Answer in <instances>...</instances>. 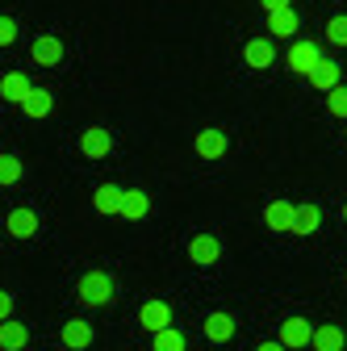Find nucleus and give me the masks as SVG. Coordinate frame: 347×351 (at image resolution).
Here are the masks:
<instances>
[{
  "label": "nucleus",
  "instance_id": "obj_5",
  "mask_svg": "<svg viewBox=\"0 0 347 351\" xmlns=\"http://www.w3.org/2000/svg\"><path fill=\"white\" fill-rule=\"evenodd\" d=\"M264 222H268V230H276V234H293L297 205H293V201H272V205L264 209Z\"/></svg>",
  "mask_w": 347,
  "mask_h": 351
},
{
  "label": "nucleus",
  "instance_id": "obj_23",
  "mask_svg": "<svg viewBox=\"0 0 347 351\" xmlns=\"http://www.w3.org/2000/svg\"><path fill=\"white\" fill-rule=\"evenodd\" d=\"M21 171H25V167H21L17 155H0V184H5V189L21 180Z\"/></svg>",
  "mask_w": 347,
  "mask_h": 351
},
{
  "label": "nucleus",
  "instance_id": "obj_31",
  "mask_svg": "<svg viewBox=\"0 0 347 351\" xmlns=\"http://www.w3.org/2000/svg\"><path fill=\"white\" fill-rule=\"evenodd\" d=\"M343 222H347V205H343Z\"/></svg>",
  "mask_w": 347,
  "mask_h": 351
},
{
  "label": "nucleus",
  "instance_id": "obj_15",
  "mask_svg": "<svg viewBox=\"0 0 347 351\" xmlns=\"http://www.w3.org/2000/svg\"><path fill=\"white\" fill-rule=\"evenodd\" d=\"M147 213H151V197H147L143 189L121 193V217H130V222H143Z\"/></svg>",
  "mask_w": 347,
  "mask_h": 351
},
{
  "label": "nucleus",
  "instance_id": "obj_30",
  "mask_svg": "<svg viewBox=\"0 0 347 351\" xmlns=\"http://www.w3.org/2000/svg\"><path fill=\"white\" fill-rule=\"evenodd\" d=\"M255 351H285V347H280V343H259Z\"/></svg>",
  "mask_w": 347,
  "mask_h": 351
},
{
  "label": "nucleus",
  "instance_id": "obj_26",
  "mask_svg": "<svg viewBox=\"0 0 347 351\" xmlns=\"http://www.w3.org/2000/svg\"><path fill=\"white\" fill-rule=\"evenodd\" d=\"M331 113H335V117H347V84L331 88Z\"/></svg>",
  "mask_w": 347,
  "mask_h": 351
},
{
  "label": "nucleus",
  "instance_id": "obj_7",
  "mask_svg": "<svg viewBox=\"0 0 347 351\" xmlns=\"http://www.w3.org/2000/svg\"><path fill=\"white\" fill-rule=\"evenodd\" d=\"M139 322H143L151 335L167 330V326H171V305H167V301H147L143 310H139Z\"/></svg>",
  "mask_w": 347,
  "mask_h": 351
},
{
  "label": "nucleus",
  "instance_id": "obj_1",
  "mask_svg": "<svg viewBox=\"0 0 347 351\" xmlns=\"http://www.w3.org/2000/svg\"><path fill=\"white\" fill-rule=\"evenodd\" d=\"M80 301L84 305H109L113 301V280L105 272H84L80 276Z\"/></svg>",
  "mask_w": 347,
  "mask_h": 351
},
{
  "label": "nucleus",
  "instance_id": "obj_2",
  "mask_svg": "<svg viewBox=\"0 0 347 351\" xmlns=\"http://www.w3.org/2000/svg\"><path fill=\"white\" fill-rule=\"evenodd\" d=\"M29 59H34L38 67H59V63H63V42H59L55 34H42V38H34Z\"/></svg>",
  "mask_w": 347,
  "mask_h": 351
},
{
  "label": "nucleus",
  "instance_id": "obj_16",
  "mask_svg": "<svg viewBox=\"0 0 347 351\" xmlns=\"http://www.w3.org/2000/svg\"><path fill=\"white\" fill-rule=\"evenodd\" d=\"M51 109H55V97L47 93V88H29V97L21 101V113L34 117V121H38V117H47Z\"/></svg>",
  "mask_w": 347,
  "mask_h": 351
},
{
  "label": "nucleus",
  "instance_id": "obj_24",
  "mask_svg": "<svg viewBox=\"0 0 347 351\" xmlns=\"http://www.w3.org/2000/svg\"><path fill=\"white\" fill-rule=\"evenodd\" d=\"M155 351H184V335H180L176 326L159 330V335H155Z\"/></svg>",
  "mask_w": 347,
  "mask_h": 351
},
{
  "label": "nucleus",
  "instance_id": "obj_6",
  "mask_svg": "<svg viewBox=\"0 0 347 351\" xmlns=\"http://www.w3.org/2000/svg\"><path fill=\"white\" fill-rule=\"evenodd\" d=\"M189 259L201 263V268H209V263H218V259H222V243L213 239V234H197V239L189 243Z\"/></svg>",
  "mask_w": 347,
  "mask_h": 351
},
{
  "label": "nucleus",
  "instance_id": "obj_8",
  "mask_svg": "<svg viewBox=\"0 0 347 351\" xmlns=\"http://www.w3.org/2000/svg\"><path fill=\"white\" fill-rule=\"evenodd\" d=\"M59 335H63V347H67V351H88V347H93V339H97V335H93V326L84 322V318H71Z\"/></svg>",
  "mask_w": 347,
  "mask_h": 351
},
{
  "label": "nucleus",
  "instance_id": "obj_28",
  "mask_svg": "<svg viewBox=\"0 0 347 351\" xmlns=\"http://www.w3.org/2000/svg\"><path fill=\"white\" fill-rule=\"evenodd\" d=\"M9 318H13V293L0 289V322H9Z\"/></svg>",
  "mask_w": 347,
  "mask_h": 351
},
{
  "label": "nucleus",
  "instance_id": "obj_19",
  "mask_svg": "<svg viewBox=\"0 0 347 351\" xmlns=\"http://www.w3.org/2000/svg\"><path fill=\"white\" fill-rule=\"evenodd\" d=\"M243 59H247L251 67H268V63L276 59V51H272V42H268V38H251L247 47H243Z\"/></svg>",
  "mask_w": 347,
  "mask_h": 351
},
{
  "label": "nucleus",
  "instance_id": "obj_4",
  "mask_svg": "<svg viewBox=\"0 0 347 351\" xmlns=\"http://www.w3.org/2000/svg\"><path fill=\"white\" fill-rule=\"evenodd\" d=\"M318 59H322V51H318V42H310V38H301L297 47L289 51V67H293L297 75H310V71L318 67Z\"/></svg>",
  "mask_w": 347,
  "mask_h": 351
},
{
  "label": "nucleus",
  "instance_id": "obj_11",
  "mask_svg": "<svg viewBox=\"0 0 347 351\" xmlns=\"http://www.w3.org/2000/svg\"><path fill=\"white\" fill-rule=\"evenodd\" d=\"M193 147H197V155H201V159H222L230 143H226V134H222V130H201Z\"/></svg>",
  "mask_w": 347,
  "mask_h": 351
},
{
  "label": "nucleus",
  "instance_id": "obj_12",
  "mask_svg": "<svg viewBox=\"0 0 347 351\" xmlns=\"http://www.w3.org/2000/svg\"><path fill=\"white\" fill-rule=\"evenodd\" d=\"M29 97V80L21 71H9V75H0V101H9V105H21Z\"/></svg>",
  "mask_w": 347,
  "mask_h": 351
},
{
  "label": "nucleus",
  "instance_id": "obj_22",
  "mask_svg": "<svg viewBox=\"0 0 347 351\" xmlns=\"http://www.w3.org/2000/svg\"><path fill=\"white\" fill-rule=\"evenodd\" d=\"M268 29H272L276 38H293V34H297V13H293V9H285V13H268Z\"/></svg>",
  "mask_w": 347,
  "mask_h": 351
},
{
  "label": "nucleus",
  "instance_id": "obj_29",
  "mask_svg": "<svg viewBox=\"0 0 347 351\" xmlns=\"http://www.w3.org/2000/svg\"><path fill=\"white\" fill-rule=\"evenodd\" d=\"M264 9L268 13H285V9H293V0H264Z\"/></svg>",
  "mask_w": 347,
  "mask_h": 351
},
{
  "label": "nucleus",
  "instance_id": "obj_32",
  "mask_svg": "<svg viewBox=\"0 0 347 351\" xmlns=\"http://www.w3.org/2000/svg\"><path fill=\"white\" fill-rule=\"evenodd\" d=\"M343 351H347V347H343Z\"/></svg>",
  "mask_w": 347,
  "mask_h": 351
},
{
  "label": "nucleus",
  "instance_id": "obj_20",
  "mask_svg": "<svg viewBox=\"0 0 347 351\" xmlns=\"http://www.w3.org/2000/svg\"><path fill=\"white\" fill-rule=\"evenodd\" d=\"M121 193L125 189H117V184H101L97 193H93V205H97V213H121Z\"/></svg>",
  "mask_w": 347,
  "mask_h": 351
},
{
  "label": "nucleus",
  "instance_id": "obj_18",
  "mask_svg": "<svg viewBox=\"0 0 347 351\" xmlns=\"http://www.w3.org/2000/svg\"><path fill=\"white\" fill-rule=\"evenodd\" d=\"M339 75H343V71H339L335 59H318V67L310 71V84L322 88V93H331V88H339Z\"/></svg>",
  "mask_w": 347,
  "mask_h": 351
},
{
  "label": "nucleus",
  "instance_id": "obj_13",
  "mask_svg": "<svg viewBox=\"0 0 347 351\" xmlns=\"http://www.w3.org/2000/svg\"><path fill=\"white\" fill-rule=\"evenodd\" d=\"M201 330H205L209 343H230V339H235V318H230V314H209V318L201 322Z\"/></svg>",
  "mask_w": 347,
  "mask_h": 351
},
{
  "label": "nucleus",
  "instance_id": "obj_14",
  "mask_svg": "<svg viewBox=\"0 0 347 351\" xmlns=\"http://www.w3.org/2000/svg\"><path fill=\"white\" fill-rule=\"evenodd\" d=\"M310 347H314V351H343V347H347V335H343L335 322H326V326H314Z\"/></svg>",
  "mask_w": 347,
  "mask_h": 351
},
{
  "label": "nucleus",
  "instance_id": "obj_21",
  "mask_svg": "<svg viewBox=\"0 0 347 351\" xmlns=\"http://www.w3.org/2000/svg\"><path fill=\"white\" fill-rule=\"evenodd\" d=\"M322 226V209L318 205H297V222H293V234H314Z\"/></svg>",
  "mask_w": 347,
  "mask_h": 351
},
{
  "label": "nucleus",
  "instance_id": "obj_25",
  "mask_svg": "<svg viewBox=\"0 0 347 351\" xmlns=\"http://www.w3.org/2000/svg\"><path fill=\"white\" fill-rule=\"evenodd\" d=\"M326 38L335 42V47H347V17H331L326 21Z\"/></svg>",
  "mask_w": 347,
  "mask_h": 351
},
{
  "label": "nucleus",
  "instance_id": "obj_9",
  "mask_svg": "<svg viewBox=\"0 0 347 351\" xmlns=\"http://www.w3.org/2000/svg\"><path fill=\"white\" fill-rule=\"evenodd\" d=\"M310 339H314V326L306 322V318H289L285 326H280V347L289 351V347H310Z\"/></svg>",
  "mask_w": 347,
  "mask_h": 351
},
{
  "label": "nucleus",
  "instance_id": "obj_27",
  "mask_svg": "<svg viewBox=\"0 0 347 351\" xmlns=\"http://www.w3.org/2000/svg\"><path fill=\"white\" fill-rule=\"evenodd\" d=\"M13 42H17V21L0 17V47H13Z\"/></svg>",
  "mask_w": 347,
  "mask_h": 351
},
{
  "label": "nucleus",
  "instance_id": "obj_3",
  "mask_svg": "<svg viewBox=\"0 0 347 351\" xmlns=\"http://www.w3.org/2000/svg\"><path fill=\"white\" fill-rule=\"evenodd\" d=\"M80 151L88 155V159H105V155L113 151V134H109L105 125H88V130L80 134Z\"/></svg>",
  "mask_w": 347,
  "mask_h": 351
},
{
  "label": "nucleus",
  "instance_id": "obj_17",
  "mask_svg": "<svg viewBox=\"0 0 347 351\" xmlns=\"http://www.w3.org/2000/svg\"><path fill=\"white\" fill-rule=\"evenodd\" d=\"M29 343V330L17 322V318H9V322H0V351H21Z\"/></svg>",
  "mask_w": 347,
  "mask_h": 351
},
{
  "label": "nucleus",
  "instance_id": "obj_10",
  "mask_svg": "<svg viewBox=\"0 0 347 351\" xmlns=\"http://www.w3.org/2000/svg\"><path fill=\"white\" fill-rule=\"evenodd\" d=\"M5 230H9L13 239H34V234H38V213H34V209H13V213L5 217Z\"/></svg>",
  "mask_w": 347,
  "mask_h": 351
}]
</instances>
